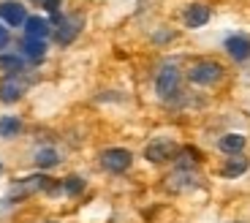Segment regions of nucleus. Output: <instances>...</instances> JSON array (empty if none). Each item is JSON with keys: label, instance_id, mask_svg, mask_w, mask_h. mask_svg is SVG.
Wrapping results in <instances>:
<instances>
[{"label": "nucleus", "instance_id": "9d476101", "mask_svg": "<svg viewBox=\"0 0 250 223\" xmlns=\"http://www.w3.org/2000/svg\"><path fill=\"white\" fill-rule=\"evenodd\" d=\"M182 19H185V27H204L209 22V8L201 6V3H193V6L185 8Z\"/></svg>", "mask_w": 250, "mask_h": 223}, {"label": "nucleus", "instance_id": "aec40b11", "mask_svg": "<svg viewBox=\"0 0 250 223\" xmlns=\"http://www.w3.org/2000/svg\"><path fill=\"white\" fill-rule=\"evenodd\" d=\"M62 191L68 193V196H76V193L84 191V180L82 177H68V180L62 182Z\"/></svg>", "mask_w": 250, "mask_h": 223}, {"label": "nucleus", "instance_id": "f3484780", "mask_svg": "<svg viewBox=\"0 0 250 223\" xmlns=\"http://www.w3.org/2000/svg\"><path fill=\"white\" fill-rule=\"evenodd\" d=\"M36 163L41 169H52V166L60 163V158H57V153L52 147H44V150H38V153H36Z\"/></svg>", "mask_w": 250, "mask_h": 223}, {"label": "nucleus", "instance_id": "a211bd4d", "mask_svg": "<svg viewBox=\"0 0 250 223\" xmlns=\"http://www.w3.org/2000/svg\"><path fill=\"white\" fill-rule=\"evenodd\" d=\"M19 131H22V120L19 117H3L0 120V136H17Z\"/></svg>", "mask_w": 250, "mask_h": 223}, {"label": "nucleus", "instance_id": "f03ea898", "mask_svg": "<svg viewBox=\"0 0 250 223\" xmlns=\"http://www.w3.org/2000/svg\"><path fill=\"white\" fill-rule=\"evenodd\" d=\"M177 87H180V68H177V63H163L161 71H158V76H155L158 98H163V101L174 98Z\"/></svg>", "mask_w": 250, "mask_h": 223}, {"label": "nucleus", "instance_id": "7ed1b4c3", "mask_svg": "<svg viewBox=\"0 0 250 223\" xmlns=\"http://www.w3.org/2000/svg\"><path fill=\"white\" fill-rule=\"evenodd\" d=\"M188 76H190V82H193V85L209 87V85H215V82L223 79V66H220V63H215V60H199L193 68L188 71Z\"/></svg>", "mask_w": 250, "mask_h": 223}, {"label": "nucleus", "instance_id": "6e6552de", "mask_svg": "<svg viewBox=\"0 0 250 223\" xmlns=\"http://www.w3.org/2000/svg\"><path fill=\"white\" fill-rule=\"evenodd\" d=\"M25 95V82L17 79V76H8V79L0 82V101L3 104H14Z\"/></svg>", "mask_w": 250, "mask_h": 223}, {"label": "nucleus", "instance_id": "4be33fe9", "mask_svg": "<svg viewBox=\"0 0 250 223\" xmlns=\"http://www.w3.org/2000/svg\"><path fill=\"white\" fill-rule=\"evenodd\" d=\"M8 44V30L6 27H0V46H6Z\"/></svg>", "mask_w": 250, "mask_h": 223}, {"label": "nucleus", "instance_id": "6ab92c4d", "mask_svg": "<svg viewBox=\"0 0 250 223\" xmlns=\"http://www.w3.org/2000/svg\"><path fill=\"white\" fill-rule=\"evenodd\" d=\"M196 163H199V150L185 147L180 153V166H177V169H190V166H196Z\"/></svg>", "mask_w": 250, "mask_h": 223}, {"label": "nucleus", "instance_id": "4468645a", "mask_svg": "<svg viewBox=\"0 0 250 223\" xmlns=\"http://www.w3.org/2000/svg\"><path fill=\"white\" fill-rule=\"evenodd\" d=\"M218 147L223 150V153H229V155H239L245 150V136L242 134H226V136L218 142Z\"/></svg>", "mask_w": 250, "mask_h": 223}, {"label": "nucleus", "instance_id": "412c9836", "mask_svg": "<svg viewBox=\"0 0 250 223\" xmlns=\"http://www.w3.org/2000/svg\"><path fill=\"white\" fill-rule=\"evenodd\" d=\"M30 3H36V6L46 8L49 14H57V11H60V0H30Z\"/></svg>", "mask_w": 250, "mask_h": 223}, {"label": "nucleus", "instance_id": "f257e3e1", "mask_svg": "<svg viewBox=\"0 0 250 223\" xmlns=\"http://www.w3.org/2000/svg\"><path fill=\"white\" fill-rule=\"evenodd\" d=\"M38 191L55 193L57 185L49 180V177H44V174H33V177H25V180H17L11 188H8L6 201H11V204H14V201H22V199L33 196V193H38Z\"/></svg>", "mask_w": 250, "mask_h": 223}, {"label": "nucleus", "instance_id": "423d86ee", "mask_svg": "<svg viewBox=\"0 0 250 223\" xmlns=\"http://www.w3.org/2000/svg\"><path fill=\"white\" fill-rule=\"evenodd\" d=\"M177 153H180V150H177V144L171 142V139H158V142L147 144L144 158H147L150 163H166V161H171Z\"/></svg>", "mask_w": 250, "mask_h": 223}, {"label": "nucleus", "instance_id": "0eeeda50", "mask_svg": "<svg viewBox=\"0 0 250 223\" xmlns=\"http://www.w3.org/2000/svg\"><path fill=\"white\" fill-rule=\"evenodd\" d=\"M79 30H82V17H65V19H60L57 22V27H55V38H57V44H71L76 36H79Z\"/></svg>", "mask_w": 250, "mask_h": 223}, {"label": "nucleus", "instance_id": "9b49d317", "mask_svg": "<svg viewBox=\"0 0 250 223\" xmlns=\"http://www.w3.org/2000/svg\"><path fill=\"white\" fill-rule=\"evenodd\" d=\"M0 19L8 22L11 27L17 25H25V6H19V3H0Z\"/></svg>", "mask_w": 250, "mask_h": 223}, {"label": "nucleus", "instance_id": "dca6fc26", "mask_svg": "<svg viewBox=\"0 0 250 223\" xmlns=\"http://www.w3.org/2000/svg\"><path fill=\"white\" fill-rule=\"evenodd\" d=\"M22 68H25V63H22L19 55H0V71H3V74L17 76Z\"/></svg>", "mask_w": 250, "mask_h": 223}, {"label": "nucleus", "instance_id": "2eb2a0df", "mask_svg": "<svg viewBox=\"0 0 250 223\" xmlns=\"http://www.w3.org/2000/svg\"><path fill=\"white\" fill-rule=\"evenodd\" d=\"M22 52H25L30 60H41V57L46 55V44L41 41V38H27L25 36V41H22Z\"/></svg>", "mask_w": 250, "mask_h": 223}, {"label": "nucleus", "instance_id": "f8f14e48", "mask_svg": "<svg viewBox=\"0 0 250 223\" xmlns=\"http://www.w3.org/2000/svg\"><path fill=\"white\" fill-rule=\"evenodd\" d=\"M49 22L46 19H41V17H27L25 19V36L27 38H41L44 41L46 36H49Z\"/></svg>", "mask_w": 250, "mask_h": 223}, {"label": "nucleus", "instance_id": "39448f33", "mask_svg": "<svg viewBox=\"0 0 250 223\" xmlns=\"http://www.w3.org/2000/svg\"><path fill=\"white\" fill-rule=\"evenodd\" d=\"M196 185H199V177H196L193 169H174V172L166 177V182H163V188L169 193H185Z\"/></svg>", "mask_w": 250, "mask_h": 223}, {"label": "nucleus", "instance_id": "1a4fd4ad", "mask_svg": "<svg viewBox=\"0 0 250 223\" xmlns=\"http://www.w3.org/2000/svg\"><path fill=\"white\" fill-rule=\"evenodd\" d=\"M226 52L234 60H248L250 57V38L248 36H229L226 38Z\"/></svg>", "mask_w": 250, "mask_h": 223}, {"label": "nucleus", "instance_id": "5701e85b", "mask_svg": "<svg viewBox=\"0 0 250 223\" xmlns=\"http://www.w3.org/2000/svg\"><path fill=\"white\" fill-rule=\"evenodd\" d=\"M46 223H55V221H46Z\"/></svg>", "mask_w": 250, "mask_h": 223}, {"label": "nucleus", "instance_id": "b1692460", "mask_svg": "<svg viewBox=\"0 0 250 223\" xmlns=\"http://www.w3.org/2000/svg\"><path fill=\"white\" fill-rule=\"evenodd\" d=\"M237 223H242V221H237Z\"/></svg>", "mask_w": 250, "mask_h": 223}, {"label": "nucleus", "instance_id": "ddd939ff", "mask_svg": "<svg viewBox=\"0 0 250 223\" xmlns=\"http://www.w3.org/2000/svg\"><path fill=\"white\" fill-rule=\"evenodd\" d=\"M248 166H250L248 158H242V155H231V158L226 161V166H223V177L237 180V177H242V174L248 172Z\"/></svg>", "mask_w": 250, "mask_h": 223}, {"label": "nucleus", "instance_id": "20e7f679", "mask_svg": "<svg viewBox=\"0 0 250 223\" xmlns=\"http://www.w3.org/2000/svg\"><path fill=\"white\" fill-rule=\"evenodd\" d=\"M131 161H133V155L123 147H112V150H104L101 153V166L112 174H123L125 169L131 166Z\"/></svg>", "mask_w": 250, "mask_h": 223}]
</instances>
